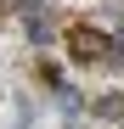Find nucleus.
Wrapping results in <instances>:
<instances>
[{"mask_svg":"<svg viewBox=\"0 0 124 129\" xmlns=\"http://www.w3.org/2000/svg\"><path fill=\"white\" fill-rule=\"evenodd\" d=\"M68 51H73V62H101V56H107V34L73 28V34H68Z\"/></svg>","mask_w":124,"mask_h":129,"instance_id":"nucleus-1","label":"nucleus"},{"mask_svg":"<svg viewBox=\"0 0 124 129\" xmlns=\"http://www.w3.org/2000/svg\"><path fill=\"white\" fill-rule=\"evenodd\" d=\"M0 11H6V0H0Z\"/></svg>","mask_w":124,"mask_h":129,"instance_id":"nucleus-2","label":"nucleus"}]
</instances>
